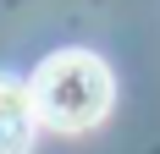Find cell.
I'll return each mask as SVG.
<instances>
[{
    "instance_id": "6da1fadb",
    "label": "cell",
    "mask_w": 160,
    "mask_h": 154,
    "mask_svg": "<svg viewBox=\"0 0 160 154\" xmlns=\"http://www.w3.org/2000/svg\"><path fill=\"white\" fill-rule=\"evenodd\" d=\"M33 116L55 132H88L111 110V66L94 50H55L28 83Z\"/></svg>"
},
{
    "instance_id": "7a4b0ae2",
    "label": "cell",
    "mask_w": 160,
    "mask_h": 154,
    "mask_svg": "<svg viewBox=\"0 0 160 154\" xmlns=\"http://www.w3.org/2000/svg\"><path fill=\"white\" fill-rule=\"evenodd\" d=\"M33 121H39V116H33L28 88H17V83L0 77V154H28Z\"/></svg>"
}]
</instances>
